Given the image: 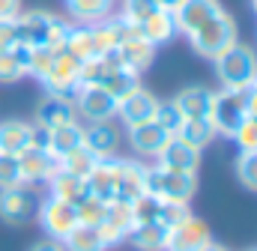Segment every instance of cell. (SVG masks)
Listing matches in <instances>:
<instances>
[{
  "label": "cell",
  "mask_w": 257,
  "mask_h": 251,
  "mask_svg": "<svg viewBox=\"0 0 257 251\" xmlns=\"http://www.w3.org/2000/svg\"><path fill=\"white\" fill-rule=\"evenodd\" d=\"M215 75L224 90H248L257 81V54L251 45L236 42L221 57H215Z\"/></svg>",
  "instance_id": "cell-1"
},
{
  "label": "cell",
  "mask_w": 257,
  "mask_h": 251,
  "mask_svg": "<svg viewBox=\"0 0 257 251\" xmlns=\"http://www.w3.org/2000/svg\"><path fill=\"white\" fill-rule=\"evenodd\" d=\"M144 188H147V194H156V197L171 200V203H192L194 191H197V174L165 171L159 165H147Z\"/></svg>",
  "instance_id": "cell-2"
},
{
  "label": "cell",
  "mask_w": 257,
  "mask_h": 251,
  "mask_svg": "<svg viewBox=\"0 0 257 251\" xmlns=\"http://www.w3.org/2000/svg\"><path fill=\"white\" fill-rule=\"evenodd\" d=\"M189 42H192V48L200 57L215 60V57H221L230 45L239 42V36H236V21L221 9V12L212 15L200 30H194L192 36H189Z\"/></svg>",
  "instance_id": "cell-3"
},
{
  "label": "cell",
  "mask_w": 257,
  "mask_h": 251,
  "mask_svg": "<svg viewBox=\"0 0 257 251\" xmlns=\"http://www.w3.org/2000/svg\"><path fill=\"white\" fill-rule=\"evenodd\" d=\"M245 90H218L212 96V108H209V123L215 126V135L221 138H233L239 123L245 120Z\"/></svg>",
  "instance_id": "cell-4"
},
{
  "label": "cell",
  "mask_w": 257,
  "mask_h": 251,
  "mask_svg": "<svg viewBox=\"0 0 257 251\" xmlns=\"http://www.w3.org/2000/svg\"><path fill=\"white\" fill-rule=\"evenodd\" d=\"M75 99V108H78V117H84L87 123H108L117 117V99L102 87V84H93V87H75L72 93Z\"/></svg>",
  "instance_id": "cell-5"
},
{
  "label": "cell",
  "mask_w": 257,
  "mask_h": 251,
  "mask_svg": "<svg viewBox=\"0 0 257 251\" xmlns=\"http://www.w3.org/2000/svg\"><path fill=\"white\" fill-rule=\"evenodd\" d=\"M18 168H21L24 186H36V183H48L60 171V159L42 147H24L18 153Z\"/></svg>",
  "instance_id": "cell-6"
},
{
  "label": "cell",
  "mask_w": 257,
  "mask_h": 251,
  "mask_svg": "<svg viewBox=\"0 0 257 251\" xmlns=\"http://www.w3.org/2000/svg\"><path fill=\"white\" fill-rule=\"evenodd\" d=\"M39 224H42V230L48 233V239H63L66 233L78 224V212H75V206L72 203H66V200H57V197H45L42 200V206H39Z\"/></svg>",
  "instance_id": "cell-7"
},
{
  "label": "cell",
  "mask_w": 257,
  "mask_h": 251,
  "mask_svg": "<svg viewBox=\"0 0 257 251\" xmlns=\"http://www.w3.org/2000/svg\"><path fill=\"white\" fill-rule=\"evenodd\" d=\"M78 75H81V60L72 57L69 51H57L48 75L42 78V87L48 93H69L72 96L78 87Z\"/></svg>",
  "instance_id": "cell-8"
},
{
  "label": "cell",
  "mask_w": 257,
  "mask_h": 251,
  "mask_svg": "<svg viewBox=\"0 0 257 251\" xmlns=\"http://www.w3.org/2000/svg\"><path fill=\"white\" fill-rule=\"evenodd\" d=\"M156 108H159V99H156L150 90L135 87L128 96H123V99H120V105H117V117H120L128 129H132V126L150 123V120L156 117Z\"/></svg>",
  "instance_id": "cell-9"
},
{
  "label": "cell",
  "mask_w": 257,
  "mask_h": 251,
  "mask_svg": "<svg viewBox=\"0 0 257 251\" xmlns=\"http://www.w3.org/2000/svg\"><path fill=\"white\" fill-rule=\"evenodd\" d=\"M132 227H135L132 206L123 203V200H111V203L105 206V218H102V224H99V233H102L105 245L111 248V245L126 242V236H128Z\"/></svg>",
  "instance_id": "cell-10"
},
{
  "label": "cell",
  "mask_w": 257,
  "mask_h": 251,
  "mask_svg": "<svg viewBox=\"0 0 257 251\" xmlns=\"http://www.w3.org/2000/svg\"><path fill=\"white\" fill-rule=\"evenodd\" d=\"M221 6L218 0H183L174 9V21H177V33L192 36L194 30H200L212 15H218Z\"/></svg>",
  "instance_id": "cell-11"
},
{
  "label": "cell",
  "mask_w": 257,
  "mask_h": 251,
  "mask_svg": "<svg viewBox=\"0 0 257 251\" xmlns=\"http://www.w3.org/2000/svg\"><path fill=\"white\" fill-rule=\"evenodd\" d=\"M36 123L48 126V129H57L66 123H78V108H75V99L69 93H48L39 108H36Z\"/></svg>",
  "instance_id": "cell-12"
},
{
  "label": "cell",
  "mask_w": 257,
  "mask_h": 251,
  "mask_svg": "<svg viewBox=\"0 0 257 251\" xmlns=\"http://www.w3.org/2000/svg\"><path fill=\"white\" fill-rule=\"evenodd\" d=\"M120 144H123V135H120V129L111 123V120L108 123L84 126V147L96 159H114L117 150H120Z\"/></svg>",
  "instance_id": "cell-13"
},
{
  "label": "cell",
  "mask_w": 257,
  "mask_h": 251,
  "mask_svg": "<svg viewBox=\"0 0 257 251\" xmlns=\"http://www.w3.org/2000/svg\"><path fill=\"white\" fill-rule=\"evenodd\" d=\"M156 165L165 168V171H189V174H194L200 168V150H194L186 141H180L177 135H171V141L162 147Z\"/></svg>",
  "instance_id": "cell-14"
},
{
  "label": "cell",
  "mask_w": 257,
  "mask_h": 251,
  "mask_svg": "<svg viewBox=\"0 0 257 251\" xmlns=\"http://www.w3.org/2000/svg\"><path fill=\"white\" fill-rule=\"evenodd\" d=\"M168 141H171V135L156 123V120L128 129V144H132V150H135L141 159H159V153H162V147H165Z\"/></svg>",
  "instance_id": "cell-15"
},
{
  "label": "cell",
  "mask_w": 257,
  "mask_h": 251,
  "mask_svg": "<svg viewBox=\"0 0 257 251\" xmlns=\"http://www.w3.org/2000/svg\"><path fill=\"white\" fill-rule=\"evenodd\" d=\"M117 174H120V156L114 159H99L96 168L87 174V188L93 197L111 203L117 197Z\"/></svg>",
  "instance_id": "cell-16"
},
{
  "label": "cell",
  "mask_w": 257,
  "mask_h": 251,
  "mask_svg": "<svg viewBox=\"0 0 257 251\" xmlns=\"http://www.w3.org/2000/svg\"><path fill=\"white\" fill-rule=\"evenodd\" d=\"M51 12L45 9H30V12H18L15 18V30H18V45H27V48H36V45H45V36H48V27H51Z\"/></svg>",
  "instance_id": "cell-17"
},
{
  "label": "cell",
  "mask_w": 257,
  "mask_h": 251,
  "mask_svg": "<svg viewBox=\"0 0 257 251\" xmlns=\"http://www.w3.org/2000/svg\"><path fill=\"white\" fill-rule=\"evenodd\" d=\"M206 242H212V233H209V227H206L200 218L189 215L183 224H177V227L171 230L168 251H200Z\"/></svg>",
  "instance_id": "cell-18"
},
{
  "label": "cell",
  "mask_w": 257,
  "mask_h": 251,
  "mask_svg": "<svg viewBox=\"0 0 257 251\" xmlns=\"http://www.w3.org/2000/svg\"><path fill=\"white\" fill-rule=\"evenodd\" d=\"M144 174H147V165H141V162H135V159H120L117 197H114V200L132 203V200H138L141 194H147V188H144Z\"/></svg>",
  "instance_id": "cell-19"
},
{
  "label": "cell",
  "mask_w": 257,
  "mask_h": 251,
  "mask_svg": "<svg viewBox=\"0 0 257 251\" xmlns=\"http://www.w3.org/2000/svg\"><path fill=\"white\" fill-rule=\"evenodd\" d=\"M212 96H215V93H212L209 87H203V84H192V87H186V90L177 93L174 105L180 108V114H183L186 120H197V117H209Z\"/></svg>",
  "instance_id": "cell-20"
},
{
  "label": "cell",
  "mask_w": 257,
  "mask_h": 251,
  "mask_svg": "<svg viewBox=\"0 0 257 251\" xmlns=\"http://www.w3.org/2000/svg\"><path fill=\"white\" fill-rule=\"evenodd\" d=\"M126 239L138 251H168L171 230H168L162 221H144V224H135V227L128 230Z\"/></svg>",
  "instance_id": "cell-21"
},
{
  "label": "cell",
  "mask_w": 257,
  "mask_h": 251,
  "mask_svg": "<svg viewBox=\"0 0 257 251\" xmlns=\"http://www.w3.org/2000/svg\"><path fill=\"white\" fill-rule=\"evenodd\" d=\"M138 30H141V36L150 42V45H165V42H171L174 36H177V21H174V12L171 9H156L147 21H141L138 24Z\"/></svg>",
  "instance_id": "cell-22"
},
{
  "label": "cell",
  "mask_w": 257,
  "mask_h": 251,
  "mask_svg": "<svg viewBox=\"0 0 257 251\" xmlns=\"http://www.w3.org/2000/svg\"><path fill=\"white\" fill-rule=\"evenodd\" d=\"M117 54H120L123 69L135 72V75H144V72L153 66V60H156V45H150L144 36H138V39L123 42V45L117 48Z\"/></svg>",
  "instance_id": "cell-23"
},
{
  "label": "cell",
  "mask_w": 257,
  "mask_h": 251,
  "mask_svg": "<svg viewBox=\"0 0 257 251\" xmlns=\"http://www.w3.org/2000/svg\"><path fill=\"white\" fill-rule=\"evenodd\" d=\"M48 186H51V197L66 200V203H72V206H78V203L90 194V188H87V177L69 174V171H63V168L48 180Z\"/></svg>",
  "instance_id": "cell-24"
},
{
  "label": "cell",
  "mask_w": 257,
  "mask_h": 251,
  "mask_svg": "<svg viewBox=\"0 0 257 251\" xmlns=\"http://www.w3.org/2000/svg\"><path fill=\"white\" fill-rule=\"evenodd\" d=\"M0 218L9 224H24L30 218V194L27 188H0Z\"/></svg>",
  "instance_id": "cell-25"
},
{
  "label": "cell",
  "mask_w": 257,
  "mask_h": 251,
  "mask_svg": "<svg viewBox=\"0 0 257 251\" xmlns=\"http://www.w3.org/2000/svg\"><path fill=\"white\" fill-rule=\"evenodd\" d=\"M78 147H84V126L81 123H66L51 129V135H48V153L51 156L63 159L66 153H72Z\"/></svg>",
  "instance_id": "cell-26"
},
{
  "label": "cell",
  "mask_w": 257,
  "mask_h": 251,
  "mask_svg": "<svg viewBox=\"0 0 257 251\" xmlns=\"http://www.w3.org/2000/svg\"><path fill=\"white\" fill-rule=\"evenodd\" d=\"M30 132H33V123H24V120H3V123H0V153L18 156L24 147H30Z\"/></svg>",
  "instance_id": "cell-27"
},
{
  "label": "cell",
  "mask_w": 257,
  "mask_h": 251,
  "mask_svg": "<svg viewBox=\"0 0 257 251\" xmlns=\"http://www.w3.org/2000/svg\"><path fill=\"white\" fill-rule=\"evenodd\" d=\"M27 57H30L27 45H15L9 51H0V84L21 81L27 75Z\"/></svg>",
  "instance_id": "cell-28"
},
{
  "label": "cell",
  "mask_w": 257,
  "mask_h": 251,
  "mask_svg": "<svg viewBox=\"0 0 257 251\" xmlns=\"http://www.w3.org/2000/svg\"><path fill=\"white\" fill-rule=\"evenodd\" d=\"M63 248L66 251H105V239L99 233V227H90V224H75L63 239Z\"/></svg>",
  "instance_id": "cell-29"
},
{
  "label": "cell",
  "mask_w": 257,
  "mask_h": 251,
  "mask_svg": "<svg viewBox=\"0 0 257 251\" xmlns=\"http://www.w3.org/2000/svg\"><path fill=\"white\" fill-rule=\"evenodd\" d=\"M177 138L186 141L194 150H203V147H209L218 135H215V126L209 123V117H197V120H183V126L177 129Z\"/></svg>",
  "instance_id": "cell-30"
},
{
  "label": "cell",
  "mask_w": 257,
  "mask_h": 251,
  "mask_svg": "<svg viewBox=\"0 0 257 251\" xmlns=\"http://www.w3.org/2000/svg\"><path fill=\"white\" fill-rule=\"evenodd\" d=\"M66 6L78 24H96V21H105L111 15L114 0H66Z\"/></svg>",
  "instance_id": "cell-31"
},
{
  "label": "cell",
  "mask_w": 257,
  "mask_h": 251,
  "mask_svg": "<svg viewBox=\"0 0 257 251\" xmlns=\"http://www.w3.org/2000/svg\"><path fill=\"white\" fill-rule=\"evenodd\" d=\"M63 51H69L72 57H78L81 63L87 57H93V30H90V24H72L69 27Z\"/></svg>",
  "instance_id": "cell-32"
},
{
  "label": "cell",
  "mask_w": 257,
  "mask_h": 251,
  "mask_svg": "<svg viewBox=\"0 0 257 251\" xmlns=\"http://www.w3.org/2000/svg\"><path fill=\"white\" fill-rule=\"evenodd\" d=\"M117 102L123 99V96H128L135 87H141V75H135V72H128V69H114L108 78H105V84H102Z\"/></svg>",
  "instance_id": "cell-33"
},
{
  "label": "cell",
  "mask_w": 257,
  "mask_h": 251,
  "mask_svg": "<svg viewBox=\"0 0 257 251\" xmlns=\"http://www.w3.org/2000/svg\"><path fill=\"white\" fill-rule=\"evenodd\" d=\"M96 156L87 150V147H78V150H72V153H66L63 159H60V168L69 171V174H78V177H87L93 168H96Z\"/></svg>",
  "instance_id": "cell-34"
},
{
  "label": "cell",
  "mask_w": 257,
  "mask_h": 251,
  "mask_svg": "<svg viewBox=\"0 0 257 251\" xmlns=\"http://www.w3.org/2000/svg\"><path fill=\"white\" fill-rule=\"evenodd\" d=\"M105 200H99V197H93V194H87L78 206H75V212H78V224H90V227H99L102 224V218H105Z\"/></svg>",
  "instance_id": "cell-35"
},
{
  "label": "cell",
  "mask_w": 257,
  "mask_h": 251,
  "mask_svg": "<svg viewBox=\"0 0 257 251\" xmlns=\"http://www.w3.org/2000/svg\"><path fill=\"white\" fill-rule=\"evenodd\" d=\"M132 206V218L135 224H144V221H159V206H162V197L156 194H141L138 200L128 203Z\"/></svg>",
  "instance_id": "cell-36"
},
{
  "label": "cell",
  "mask_w": 257,
  "mask_h": 251,
  "mask_svg": "<svg viewBox=\"0 0 257 251\" xmlns=\"http://www.w3.org/2000/svg\"><path fill=\"white\" fill-rule=\"evenodd\" d=\"M54 54H57V51H51L48 45H36V48H30V57H27V75H33L36 81H42V78L48 75L51 63H54Z\"/></svg>",
  "instance_id": "cell-37"
},
{
  "label": "cell",
  "mask_w": 257,
  "mask_h": 251,
  "mask_svg": "<svg viewBox=\"0 0 257 251\" xmlns=\"http://www.w3.org/2000/svg\"><path fill=\"white\" fill-rule=\"evenodd\" d=\"M236 177L245 188L257 191V150H245L236 159Z\"/></svg>",
  "instance_id": "cell-38"
},
{
  "label": "cell",
  "mask_w": 257,
  "mask_h": 251,
  "mask_svg": "<svg viewBox=\"0 0 257 251\" xmlns=\"http://www.w3.org/2000/svg\"><path fill=\"white\" fill-rule=\"evenodd\" d=\"M153 120L162 126L168 135H177V129L183 126L186 117L180 114V108L174 105V99H171V102H162V99H159V108H156V117H153Z\"/></svg>",
  "instance_id": "cell-39"
},
{
  "label": "cell",
  "mask_w": 257,
  "mask_h": 251,
  "mask_svg": "<svg viewBox=\"0 0 257 251\" xmlns=\"http://www.w3.org/2000/svg\"><path fill=\"white\" fill-rule=\"evenodd\" d=\"M18 186H24L21 168H18V156L0 153V188H18Z\"/></svg>",
  "instance_id": "cell-40"
},
{
  "label": "cell",
  "mask_w": 257,
  "mask_h": 251,
  "mask_svg": "<svg viewBox=\"0 0 257 251\" xmlns=\"http://www.w3.org/2000/svg\"><path fill=\"white\" fill-rule=\"evenodd\" d=\"M156 9H162L159 6V0H123V18L132 21V24H141V21H147Z\"/></svg>",
  "instance_id": "cell-41"
},
{
  "label": "cell",
  "mask_w": 257,
  "mask_h": 251,
  "mask_svg": "<svg viewBox=\"0 0 257 251\" xmlns=\"http://www.w3.org/2000/svg\"><path fill=\"white\" fill-rule=\"evenodd\" d=\"M189 215H192L189 203H171V200H162V206H159V221H162L168 230H174L177 224H183Z\"/></svg>",
  "instance_id": "cell-42"
},
{
  "label": "cell",
  "mask_w": 257,
  "mask_h": 251,
  "mask_svg": "<svg viewBox=\"0 0 257 251\" xmlns=\"http://www.w3.org/2000/svg\"><path fill=\"white\" fill-rule=\"evenodd\" d=\"M69 21H63V18H51V27H48V36H45V45L51 48V51H63L66 45V36H69Z\"/></svg>",
  "instance_id": "cell-43"
},
{
  "label": "cell",
  "mask_w": 257,
  "mask_h": 251,
  "mask_svg": "<svg viewBox=\"0 0 257 251\" xmlns=\"http://www.w3.org/2000/svg\"><path fill=\"white\" fill-rule=\"evenodd\" d=\"M233 141L239 144V150L245 153V150H257V120L254 117H245L239 129H236V135H233Z\"/></svg>",
  "instance_id": "cell-44"
},
{
  "label": "cell",
  "mask_w": 257,
  "mask_h": 251,
  "mask_svg": "<svg viewBox=\"0 0 257 251\" xmlns=\"http://www.w3.org/2000/svg\"><path fill=\"white\" fill-rule=\"evenodd\" d=\"M18 45V30L15 21H0V51H9Z\"/></svg>",
  "instance_id": "cell-45"
},
{
  "label": "cell",
  "mask_w": 257,
  "mask_h": 251,
  "mask_svg": "<svg viewBox=\"0 0 257 251\" xmlns=\"http://www.w3.org/2000/svg\"><path fill=\"white\" fill-rule=\"evenodd\" d=\"M21 12V0H0V21H15Z\"/></svg>",
  "instance_id": "cell-46"
},
{
  "label": "cell",
  "mask_w": 257,
  "mask_h": 251,
  "mask_svg": "<svg viewBox=\"0 0 257 251\" xmlns=\"http://www.w3.org/2000/svg\"><path fill=\"white\" fill-rule=\"evenodd\" d=\"M245 114L257 120V84H251V87L245 90Z\"/></svg>",
  "instance_id": "cell-47"
},
{
  "label": "cell",
  "mask_w": 257,
  "mask_h": 251,
  "mask_svg": "<svg viewBox=\"0 0 257 251\" xmlns=\"http://www.w3.org/2000/svg\"><path fill=\"white\" fill-rule=\"evenodd\" d=\"M30 251H66L63 242H57V239H45V242H36Z\"/></svg>",
  "instance_id": "cell-48"
},
{
  "label": "cell",
  "mask_w": 257,
  "mask_h": 251,
  "mask_svg": "<svg viewBox=\"0 0 257 251\" xmlns=\"http://www.w3.org/2000/svg\"><path fill=\"white\" fill-rule=\"evenodd\" d=\"M180 3H183V0H159V6H162V9H171V12H174Z\"/></svg>",
  "instance_id": "cell-49"
},
{
  "label": "cell",
  "mask_w": 257,
  "mask_h": 251,
  "mask_svg": "<svg viewBox=\"0 0 257 251\" xmlns=\"http://www.w3.org/2000/svg\"><path fill=\"white\" fill-rule=\"evenodd\" d=\"M200 251H224V248H221L218 242H206V245H203V248H200Z\"/></svg>",
  "instance_id": "cell-50"
},
{
  "label": "cell",
  "mask_w": 257,
  "mask_h": 251,
  "mask_svg": "<svg viewBox=\"0 0 257 251\" xmlns=\"http://www.w3.org/2000/svg\"><path fill=\"white\" fill-rule=\"evenodd\" d=\"M251 9H254V12H257V0H251Z\"/></svg>",
  "instance_id": "cell-51"
},
{
  "label": "cell",
  "mask_w": 257,
  "mask_h": 251,
  "mask_svg": "<svg viewBox=\"0 0 257 251\" xmlns=\"http://www.w3.org/2000/svg\"><path fill=\"white\" fill-rule=\"evenodd\" d=\"M254 84H257V81H254Z\"/></svg>",
  "instance_id": "cell-52"
},
{
  "label": "cell",
  "mask_w": 257,
  "mask_h": 251,
  "mask_svg": "<svg viewBox=\"0 0 257 251\" xmlns=\"http://www.w3.org/2000/svg\"><path fill=\"white\" fill-rule=\"evenodd\" d=\"M254 251H257V248H254Z\"/></svg>",
  "instance_id": "cell-53"
}]
</instances>
